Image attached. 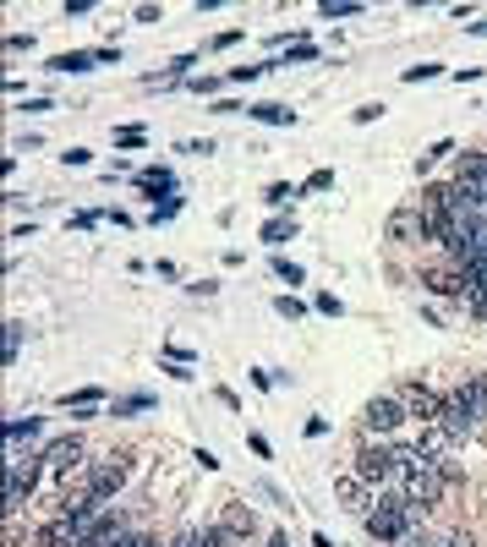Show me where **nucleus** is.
I'll return each mask as SVG.
<instances>
[{"label":"nucleus","mask_w":487,"mask_h":547,"mask_svg":"<svg viewBox=\"0 0 487 547\" xmlns=\"http://www.w3.org/2000/svg\"><path fill=\"white\" fill-rule=\"evenodd\" d=\"M367 531H373V542H400L405 531H411V520H416V509L405 504L400 493H389V498H378L373 509H367Z\"/></svg>","instance_id":"obj_1"},{"label":"nucleus","mask_w":487,"mask_h":547,"mask_svg":"<svg viewBox=\"0 0 487 547\" xmlns=\"http://www.w3.org/2000/svg\"><path fill=\"white\" fill-rule=\"evenodd\" d=\"M438 493H444V476H438V465H411V471H400V498L411 509H433Z\"/></svg>","instance_id":"obj_2"},{"label":"nucleus","mask_w":487,"mask_h":547,"mask_svg":"<svg viewBox=\"0 0 487 547\" xmlns=\"http://www.w3.org/2000/svg\"><path fill=\"white\" fill-rule=\"evenodd\" d=\"M39 476H44V460H11V471H6V515H17L22 504L33 498V487H39Z\"/></svg>","instance_id":"obj_3"},{"label":"nucleus","mask_w":487,"mask_h":547,"mask_svg":"<svg viewBox=\"0 0 487 547\" xmlns=\"http://www.w3.org/2000/svg\"><path fill=\"white\" fill-rule=\"evenodd\" d=\"M356 476H362L367 487H378V482H389L400 465H394V449H384V444H362L356 449V465H351Z\"/></svg>","instance_id":"obj_4"},{"label":"nucleus","mask_w":487,"mask_h":547,"mask_svg":"<svg viewBox=\"0 0 487 547\" xmlns=\"http://www.w3.org/2000/svg\"><path fill=\"white\" fill-rule=\"evenodd\" d=\"M126 487V460L121 455H110V460H99L94 471H88V493L99 498V504H110L115 493Z\"/></svg>","instance_id":"obj_5"},{"label":"nucleus","mask_w":487,"mask_h":547,"mask_svg":"<svg viewBox=\"0 0 487 547\" xmlns=\"http://www.w3.org/2000/svg\"><path fill=\"white\" fill-rule=\"evenodd\" d=\"M44 471H55V476H72L77 465H83V438H55V444H44Z\"/></svg>","instance_id":"obj_6"},{"label":"nucleus","mask_w":487,"mask_h":547,"mask_svg":"<svg viewBox=\"0 0 487 547\" xmlns=\"http://www.w3.org/2000/svg\"><path fill=\"white\" fill-rule=\"evenodd\" d=\"M334 498H340V504L351 509V515H367V509L378 504V498H373V487H367V482H362V476H356V471L334 476Z\"/></svg>","instance_id":"obj_7"},{"label":"nucleus","mask_w":487,"mask_h":547,"mask_svg":"<svg viewBox=\"0 0 487 547\" xmlns=\"http://www.w3.org/2000/svg\"><path fill=\"white\" fill-rule=\"evenodd\" d=\"M362 422H367V433H394V427L405 422V405L389 400V394H378V400H367Z\"/></svg>","instance_id":"obj_8"},{"label":"nucleus","mask_w":487,"mask_h":547,"mask_svg":"<svg viewBox=\"0 0 487 547\" xmlns=\"http://www.w3.org/2000/svg\"><path fill=\"white\" fill-rule=\"evenodd\" d=\"M438 405H444V394L422 389V383H411V394H405V416H416V422H438Z\"/></svg>","instance_id":"obj_9"},{"label":"nucleus","mask_w":487,"mask_h":547,"mask_svg":"<svg viewBox=\"0 0 487 547\" xmlns=\"http://www.w3.org/2000/svg\"><path fill=\"white\" fill-rule=\"evenodd\" d=\"M438 427H449L455 438L477 427V422H471V411H466V400H460V389H455V394H444V405H438Z\"/></svg>","instance_id":"obj_10"},{"label":"nucleus","mask_w":487,"mask_h":547,"mask_svg":"<svg viewBox=\"0 0 487 547\" xmlns=\"http://www.w3.org/2000/svg\"><path fill=\"white\" fill-rule=\"evenodd\" d=\"M422 285L433 290V296H466L471 279L460 274V269H427V274H422Z\"/></svg>","instance_id":"obj_11"},{"label":"nucleus","mask_w":487,"mask_h":547,"mask_svg":"<svg viewBox=\"0 0 487 547\" xmlns=\"http://www.w3.org/2000/svg\"><path fill=\"white\" fill-rule=\"evenodd\" d=\"M33 547H77V526H72L66 515H55L50 526L33 531Z\"/></svg>","instance_id":"obj_12"},{"label":"nucleus","mask_w":487,"mask_h":547,"mask_svg":"<svg viewBox=\"0 0 487 547\" xmlns=\"http://www.w3.org/2000/svg\"><path fill=\"white\" fill-rule=\"evenodd\" d=\"M460 400H466V411H471V422H487V378H466L460 383Z\"/></svg>","instance_id":"obj_13"},{"label":"nucleus","mask_w":487,"mask_h":547,"mask_svg":"<svg viewBox=\"0 0 487 547\" xmlns=\"http://www.w3.org/2000/svg\"><path fill=\"white\" fill-rule=\"evenodd\" d=\"M389 236L394 241H422L427 230H422V214H416V208H400V214L389 219Z\"/></svg>","instance_id":"obj_14"},{"label":"nucleus","mask_w":487,"mask_h":547,"mask_svg":"<svg viewBox=\"0 0 487 547\" xmlns=\"http://www.w3.org/2000/svg\"><path fill=\"white\" fill-rule=\"evenodd\" d=\"M455 181H466V186H487V154H460Z\"/></svg>","instance_id":"obj_15"},{"label":"nucleus","mask_w":487,"mask_h":547,"mask_svg":"<svg viewBox=\"0 0 487 547\" xmlns=\"http://www.w3.org/2000/svg\"><path fill=\"white\" fill-rule=\"evenodd\" d=\"M252 121H263V126H296V110H285V104H252Z\"/></svg>","instance_id":"obj_16"},{"label":"nucleus","mask_w":487,"mask_h":547,"mask_svg":"<svg viewBox=\"0 0 487 547\" xmlns=\"http://www.w3.org/2000/svg\"><path fill=\"white\" fill-rule=\"evenodd\" d=\"M50 72L83 77V72H94V55H83V50H72V55H55V61H50Z\"/></svg>","instance_id":"obj_17"},{"label":"nucleus","mask_w":487,"mask_h":547,"mask_svg":"<svg viewBox=\"0 0 487 547\" xmlns=\"http://www.w3.org/2000/svg\"><path fill=\"white\" fill-rule=\"evenodd\" d=\"M33 438H39V416H28V422H11L6 427V444L17 449V444H33Z\"/></svg>","instance_id":"obj_18"},{"label":"nucleus","mask_w":487,"mask_h":547,"mask_svg":"<svg viewBox=\"0 0 487 547\" xmlns=\"http://www.w3.org/2000/svg\"><path fill=\"white\" fill-rule=\"evenodd\" d=\"M296 236V219H269V225H263V241H269V247H280V241H291Z\"/></svg>","instance_id":"obj_19"},{"label":"nucleus","mask_w":487,"mask_h":547,"mask_svg":"<svg viewBox=\"0 0 487 547\" xmlns=\"http://www.w3.org/2000/svg\"><path fill=\"white\" fill-rule=\"evenodd\" d=\"M318 11H323L329 22H334V17H356V11H362V0H323Z\"/></svg>","instance_id":"obj_20"},{"label":"nucleus","mask_w":487,"mask_h":547,"mask_svg":"<svg viewBox=\"0 0 487 547\" xmlns=\"http://www.w3.org/2000/svg\"><path fill=\"white\" fill-rule=\"evenodd\" d=\"M449 154H455V143H449V137H438V143H433V148H427V154H422V159H416V170H427V165H438V159H449Z\"/></svg>","instance_id":"obj_21"},{"label":"nucleus","mask_w":487,"mask_h":547,"mask_svg":"<svg viewBox=\"0 0 487 547\" xmlns=\"http://www.w3.org/2000/svg\"><path fill=\"white\" fill-rule=\"evenodd\" d=\"M143 143H148L143 126H121V132H115V148H143Z\"/></svg>","instance_id":"obj_22"},{"label":"nucleus","mask_w":487,"mask_h":547,"mask_svg":"<svg viewBox=\"0 0 487 547\" xmlns=\"http://www.w3.org/2000/svg\"><path fill=\"white\" fill-rule=\"evenodd\" d=\"M17 345H22V323L11 318V323H6V367L17 362Z\"/></svg>","instance_id":"obj_23"},{"label":"nucleus","mask_w":487,"mask_h":547,"mask_svg":"<svg viewBox=\"0 0 487 547\" xmlns=\"http://www.w3.org/2000/svg\"><path fill=\"white\" fill-rule=\"evenodd\" d=\"M334 186V170H312L307 176V186H301V192H329Z\"/></svg>","instance_id":"obj_24"},{"label":"nucleus","mask_w":487,"mask_h":547,"mask_svg":"<svg viewBox=\"0 0 487 547\" xmlns=\"http://www.w3.org/2000/svg\"><path fill=\"white\" fill-rule=\"evenodd\" d=\"M263 197H269V203H274V208H285V203H291V197H296V186H285V181H274V186H269V192H263Z\"/></svg>","instance_id":"obj_25"},{"label":"nucleus","mask_w":487,"mask_h":547,"mask_svg":"<svg viewBox=\"0 0 487 547\" xmlns=\"http://www.w3.org/2000/svg\"><path fill=\"white\" fill-rule=\"evenodd\" d=\"M181 214V197H165V203H154V225H165V219Z\"/></svg>","instance_id":"obj_26"},{"label":"nucleus","mask_w":487,"mask_h":547,"mask_svg":"<svg viewBox=\"0 0 487 547\" xmlns=\"http://www.w3.org/2000/svg\"><path fill=\"white\" fill-rule=\"evenodd\" d=\"M148 405V394H126V400H115V416H132V411H143Z\"/></svg>","instance_id":"obj_27"},{"label":"nucleus","mask_w":487,"mask_h":547,"mask_svg":"<svg viewBox=\"0 0 487 547\" xmlns=\"http://www.w3.org/2000/svg\"><path fill=\"white\" fill-rule=\"evenodd\" d=\"M258 520H252V509H230V526L225 531H252Z\"/></svg>","instance_id":"obj_28"},{"label":"nucleus","mask_w":487,"mask_h":547,"mask_svg":"<svg viewBox=\"0 0 487 547\" xmlns=\"http://www.w3.org/2000/svg\"><path fill=\"white\" fill-rule=\"evenodd\" d=\"M394 547H438V542H433V537H427V531H416V526H411V531H405V537H400V542H394Z\"/></svg>","instance_id":"obj_29"},{"label":"nucleus","mask_w":487,"mask_h":547,"mask_svg":"<svg viewBox=\"0 0 487 547\" xmlns=\"http://www.w3.org/2000/svg\"><path fill=\"white\" fill-rule=\"evenodd\" d=\"M274 312H280V318H301V312H307V307H301L296 296H280V301H274Z\"/></svg>","instance_id":"obj_30"},{"label":"nucleus","mask_w":487,"mask_h":547,"mask_svg":"<svg viewBox=\"0 0 487 547\" xmlns=\"http://www.w3.org/2000/svg\"><path fill=\"white\" fill-rule=\"evenodd\" d=\"M274 274H280V279H291V285H301V279H307V274L296 269V263H285V258H274Z\"/></svg>","instance_id":"obj_31"},{"label":"nucleus","mask_w":487,"mask_h":547,"mask_svg":"<svg viewBox=\"0 0 487 547\" xmlns=\"http://www.w3.org/2000/svg\"><path fill=\"white\" fill-rule=\"evenodd\" d=\"M252 77H263V66H230V83H252Z\"/></svg>","instance_id":"obj_32"},{"label":"nucleus","mask_w":487,"mask_h":547,"mask_svg":"<svg viewBox=\"0 0 487 547\" xmlns=\"http://www.w3.org/2000/svg\"><path fill=\"white\" fill-rule=\"evenodd\" d=\"M312 307H318V312H329V318H340V312H345V307H340V296H318Z\"/></svg>","instance_id":"obj_33"},{"label":"nucleus","mask_w":487,"mask_h":547,"mask_svg":"<svg viewBox=\"0 0 487 547\" xmlns=\"http://www.w3.org/2000/svg\"><path fill=\"white\" fill-rule=\"evenodd\" d=\"M427 77H438V66H411V72H405V83H427Z\"/></svg>","instance_id":"obj_34"},{"label":"nucleus","mask_w":487,"mask_h":547,"mask_svg":"<svg viewBox=\"0 0 487 547\" xmlns=\"http://www.w3.org/2000/svg\"><path fill=\"white\" fill-rule=\"evenodd\" d=\"M378 115H384V104H362V110H356V126H367V121H378Z\"/></svg>","instance_id":"obj_35"},{"label":"nucleus","mask_w":487,"mask_h":547,"mask_svg":"<svg viewBox=\"0 0 487 547\" xmlns=\"http://www.w3.org/2000/svg\"><path fill=\"white\" fill-rule=\"evenodd\" d=\"M438 547H466V537H449V542H438Z\"/></svg>","instance_id":"obj_36"},{"label":"nucleus","mask_w":487,"mask_h":547,"mask_svg":"<svg viewBox=\"0 0 487 547\" xmlns=\"http://www.w3.org/2000/svg\"><path fill=\"white\" fill-rule=\"evenodd\" d=\"M477 197H482V214H487V186H477Z\"/></svg>","instance_id":"obj_37"},{"label":"nucleus","mask_w":487,"mask_h":547,"mask_svg":"<svg viewBox=\"0 0 487 547\" xmlns=\"http://www.w3.org/2000/svg\"><path fill=\"white\" fill-rule=\"evenodd\" d=\"M471 33H487V22H471Z\"/></svg>","instance_id":"obj_38"}]
</instances>
